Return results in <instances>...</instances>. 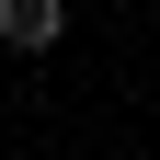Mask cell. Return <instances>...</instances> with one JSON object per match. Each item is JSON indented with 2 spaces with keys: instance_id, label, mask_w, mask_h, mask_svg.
<instances>
[{
  "instance_id": "6da1fadb",
  "label": "cell",
  "mask_w": 160,
  "mask_h": 160,
  "mask_svg": "<svg viewBox=\"0 0 160 160\" xmlns=\"http://www.w3.org/2000/svg\"><path fill=\"white\" fill-rule=\"evenodd\" d=\"M57 23H69V0H0V46H12V57L57 46Z\"/></svg>"
}]
</instances>
